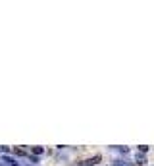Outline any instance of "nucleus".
Listing matches in <instances>:
<instances>
[{
	"label": "nucleus",
	"mask_w": 154,
	"mask_h": 166,
	"mask_svg": "<svg viewBox=\"0 0 154 166\" xmlns=\"http://www.w3.org/2000/svg\"><path fill=\"white\" fill-rule=\"evenodd\" d=\"M144 162H146V160H144V156L137 153V166H141V164H144Z\"/></svg>",
	"instance_id": "f257e3e1"
},
{
	"label": "nucleus",
	"mask_w": 154,
	"mask_h": 166,
	"mask_svg": "<svg viewBox=\"0 0 154 166\" xmlns=\"http://www.w3.org/2000/svg\"><path fill=\"white\" fill-rule=\"evenodd\" d=\"M31 151H33L35 155H42V153H45V149H42V147H33Z\"/></svg>",
	"instance_id": "f03ea898"
},
{
	"label": "nucleus",
	"mask_w": 154,
	"mask_h": 166,
	"mask_svg": "<svg viewBox=\"0 0 154 166\" xmlns=\"http://www.w3.org/2000/svg\"><path fill=\"white\" fill-rule=\"evenodd\" d=\"M0 166H2V164H0Z\"/></svg>",
	"instance_id": "39448f33"
},
{
	"label": "nucleus",
	"mask_w": 154,
	"mask_h": 166,
	"mask_svg": "<svg viewBox=\"0 0 154 166\" xmlns=\"http://www.w3.org/2000/svg\"><path fill=\"white\" fill-rule=\"evenodd\" d=\"M114 166H129V164H127L125 160H116V162H114Z\"/></svg>",
	"instance_id": "7ed1b4c3"
},
{
	"label": "nucleus",
	"mask_w": 154,
	"mask_h": 166,
	"mask_svg": "<svg viewBox=\"0 0 154 166\" xmlns=\"http://www.w3.org/2000/svg\"><path fill=\"white\" fill-rule=\"evenodd\" d=\"M139 151H141V155L146 153V151H148V145H141V147H139Z\"/></svg>",
	"instance_id": "20e7f679"
}]
</instances>
